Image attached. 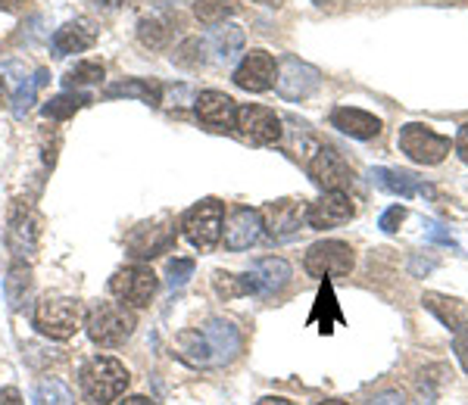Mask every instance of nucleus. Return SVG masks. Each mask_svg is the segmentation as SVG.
Here are the masks:
<instances>
[{
	"mask_svg": "<svg viewBox=\"0 0 468 405\" xmlns=\"http://www.w3.org/2000/svg\"><path fill=\"white\" fill-rule=\"evenodd\" d=\"M244 349V337L229 318H207L176 337V356L191 369H225Z\"/></svg>",
	"mask_w": 468,
	"mask_h": 405,
	"instance_id": "f257e3e1",
	"label": "nucleus"
},
{
	"mask_svg": "<svg viewBox=\"0 0 468 405\" xmlns=\"http://www.w3.org/2000/svg\"><path fill=\"white\" fill-rule=\"evenodd\" d=\"M128 369L112 356H94L81 365L79 371V387L85 393L88 402L94 405H110L128 389Z\"/></svg>",
	"mask_w": 468,
	"mask_h": 405,
	"instance_id": "f03ea898",
	"label": "nucleus"
},
{
	"mask_svg": "<svg viewBox=\"0 0 468 405\" xmlns=\"http://www.w3.org/2000/svg\"><path fill=\"white\" fill-rule=\"evenodd\" d=\"M85 331L97 347H122L134 331V312L122 303H94L85 315Z\"/></svg>",
	"mask_w": 468,
	"mask_h": 405,
	"instance_id": "7ed1b4c3",
	"label": "nucleus"
},
{
	"mask_svg": "<svg viewBox=\"0 0 468 405\" xmlns=\"http://www.w3.org/2000/svg\"><path fill=\"white\" fill-rule=\"evenodd\" d=\"M32 321L50 340H69L81 327V303L72 296H48L35 306Z\"/></svg>",
	"mask_w": 468,
	"mask_h": 405,
	"instance_id": "20e7f679",
	"label": "nucleus"
},
{
	"mask_svg": "<svg viewBox=\"0 0 468 405\" xmlns=\"http://www.w3.org/2000/svg\"><path fill=\"white\" fill-rule=\"evenodd\" d=\"M222 222H225V206L213 197L194 202L181 219V231L191 240V246H197L200 253H209L222 240Z\"/></svg>",
	"mask_w": 468,
	"mask_h": 405,
	"instance_id": "39448f33",
	"label": "nucleus"
},
{
	"mask_svg": "<svg viewBox=\"0 0 468 405\" xmlns=\"http://www.w3.org/2000/svg\"><path fill=\"white\" fill-rule=\"evenodd\" d=\"M397 147L419 166H437L450 156V138L421 122H406L397 134Z\"/></svg>",
	"mask_w": 468,
	"mask_h": 405,
	"instance_id": "423d86ee",
	"label": "nucleus"
},
{
	"mask_svg": "<svg viewBox=\"0 0 468 405\" xmlns=\"http://www.w3.org/2000/svg\"><path fill=\"white\" fill-rule=\"evenodd\" d=\"M353 246L344 240H319V244L309 246L303 268L309 277H319V281H331V277H344L353 272Z\"/></svg>",
	"mask_w": 468,
	"mask_h": 405,
	"instance_id": "0eeeda50",
	"label": "nucleus"
},
{
	"mask_svg": "<svg viewBox=\"0 0 468 405\" xmlns=\"http://www.w3.org/2000/svg\"><path fill=\"white\" fill-rule=\"evenodd\" d=\"M160 290V277L154 275V268L147 265H125L110 277V294L119 296L122 303L134 306V309H144L150 299Z\"/></svg>",
	"mask_w": 468,
	"mask_h": 405,
	"instance_id": "6e6552de",
	"label": "nucleus"
},
{
	"mask_svg": "<svg viewBox=\"0 0 468 405\" xmlns=\"http://www.w3.org/2000/svg\"><path fill=\"white\" fill-rule=\"evenodd\" d=\"M234 129L244 140H250L256 147H271L282 140V116L275 109L262 107V103H247V107L238 109V119H234Z\"/></svg>",
	"mask_w": 468,
	"mask_h": 405,
	"instance_id": "1a4fd4ad",
	"label": "nucleus"
},
{
	"mask_svg": "<svg viewBox=\"0 0 468 405\" xmlns=\"http://www.w3.org/2000/svg\"><path fill=\"white\" fill-rule=\"evenodd\" d=\"M128 256L134 259H156L163 253H169L176 246V224H172L169 215H160L154 222H144L128 234L125 240Z\"/></svg>",
	"mask_w": 468,
	"mask_h": 405,
	"instance_id": "9d476101",
	"label": "nucleus"
},
{
	"mask_svg": "<svg viewBox=\"0 0 468 405\" xmlns=\"http://www.w3.org/2000/svg\"><path fill=\"white\" fill-rule=\"evenodd\" d=\"M322 85V72L315 66L303 63L300 57H282L275 72V91L284 100H306Z\"/></svg>",
	"mask_w": 468,
	"mask_h": 405,
	"instance_id": "9b49d317",
	"label": "nucleus"
},
{
	"mask_svg": "<svg viewBox=\"0 0 468 405\" xmlns=\"http://www.w3.org/2000/svg\"><path fill=\"white\" fill-rule=\"evenodd\" d=\"M37 237H41V219L28 202H13L10 222H6V246L13 256L32 259L37 253Z\"/></svg>",
	"mask_w": 468,
	"mask_h": 405,
	"instance_id": "f8f14e48",
	"label": "nucleus"
},
{
	"mask_svg": "<svg viewBox=\"0 0 468 405\" xmlns=\"http://www.w3.org/2000/svg\"><path fill=\"white\" fill-rule=\"evenodd\" d=\"M306 175L313 184H319L322 191H344L353 182L350 162L337 153L335 147H315L313 160L306 162Z\"/></svg>",
	"mask_w": 468,
	"mask_h": 405,
	"instance_id": "ddd939ff",
	"label": "nucleus"
},
{
	"mask_svg": "<svg viewBox=\"0 0 468 405\" xmlns=\"http://www.w3.org/2000/svg\"><path fill=\"white\" fill-rule=\"evenodd\" d=\"M353 215H356V206H353L350 193H344V191H324L319 200L306 206V224L315 231L346 224Z\"/></svg>",
	"mask_w": 468,
	"mask_h": 405,
	"instance_id": "4468645a",
	"label": "nucleus"
},
{
	"mask_svg": "<svg viewBox=\"0 0 468 405\" xmlns=\"http://www.w3.org/2000/svg\"><path fill=\"white\" fill-rule=\"evenodd\" d=\"M303 222H306V209H303V202H297V200H275L262 209V228H266L269 237L278 240V244L297 237Z\"/></svg>",
	"mask_w": 468,
	"mask_h": 405,
	"instance_id": "2eb2a0df",
	"label": "nucleus"
},
{
	"mask_svg": "<svg viewBox=\"0 0 468 405\" xmlns=\"http://www.w3.org/2000/svg\"><path fill=\"white\" fill-rule=\"evenodd\" d=\"M275 72H278L275 57L266 54V50H250V54L240 59L238 69H234V85L250 94H262L269 88H275Z\"/></svg>",
	"mask_w": 468,
	"mask_h": 405,
	"instance_id": "dca6fc26",
	"label": "nucleus"
},
{
	"mask_svg": "<svg viewBox=\"0 0 468 405\" xmlns=\"http://www.w3.org/2000/svg\"><path fill=\"white\" fill-rule=\"evenodd\" d=\"M368 182H372L378 191L384 193H394V197H434V187L425 182V178L412 175V171H403V169H372L368 171Z\"/></svg>",
	"mask_w": 468,
	"mask_h": 405,
	"instance_id": "f3484780",
	"label": "nucleus"
},
{
	"mask_svg": "<svg viewBox=\"0 0 468 405\" xmlns=\"http://www.w3.org/2000/svg\"><path fill=\"white\" fill-rule=\"evenodd\" d=\"M262 213L260 209H250V206H238L234 213L229 215L225 222V246L231 253H240V250H250L256 240L262 237Z\"/></svg>",
	"mask_w": 468,
	"mask_h": 405,
	"instance_id": "a211bd4d",
	"label": "nucleus"
},
{
	"mask_svg": "<svg viewBox=\"0 0 468 405\" xmlns=\"http://www.w3.org/2000/svg\"><path fill=\"white\" fill-rule=\"evenodd\" d=\"M194 109H197L200 122L216 131L234 129V119H238V103L225 91H203L197 97V103H194Z\"/></svg>",
	"mask_w": 468,
	"mask_h": 405,
	"instance_id": "6ab92c4d",
	"label": "nucleus"
},
{
	"mask_svg": "<svg viewBox=\"0 0 468 405\" xmlns=\"http://www.w3.org/2000/svg\"><path fill=\"white\" fill-rule=\"evenodd\" d=\"M247 277H250L256 296H271L291 281V265L284 259H278V256H266V259L253 262Z\"/></svg>",
	"mask_w": 468,
	"mask_h": 405,
	"instance_id": "aec40b11",
	"label": "nucleus"
},
{
	"mask_svg": "<svg viewBox=\"0 0 468 405\" xmlns=\"http://www.w3.org/2000/svg\"><path fill=\"white\" fill-rule=\"evenodd\" d=\"M331 125L337 131H344L346 138H356V140H372L381 134V119L356 107H337L331 112Z\"/></svg>",
	"mask_w": 468,
	"mask_h": 405,
	"instance_id": "412c9836",
	"label": "nucleus"
},
{
	"mask_svg": "<svg viewBox=\"0 0 468 405\" xmlns=\"http://www.w3.org/2000/svg\"><path fill=\"white\" fill-rule=\"evenodd\" d=\"M97 44V28L88 19H72L54 32V50L59 57L66 54H85Z\"/></svg>",
	"mask_w": 468,
	"mask_h": 405,
	"instance_id": "4be33fe9",
	"label": "nucleus"
},
{
	"mask_svg": "<svg viewBox=\"0 0 468 405\" xmlns=\"http://www.w3.org/2000/svg\"><path fill=\"white\" fill-rule=\"evenodd\" d=\"M306 325L309 327H319L322 337L335 334V325H346V318H344V312H341V303H337L331 281H322L319 296H315V309H313V315H309Z\"/></svg>",
	"mask_w": 468,
	"mask_h": 405,
	"instance_id": "5701e85b",
	"label": "nucleus"
},
{
	"mask_svg": "<svg viewBox=\"0 0 468 405\" xmlns=\"http://www.w3.org/2000/svg\"><path fill=\"white\" fill-rule=\"evenodd\" d=\"M107 97H132V100H141V103H147V107H160L163 85L154 78H125V81L110 85Z\"/></svg>",
	"mask_w": 468,
	"mask_h": 405,
	"instance_id": "b1692460",
	"label": "nucleus"
},
{
	"mask_svg": "<svg viewBox=\"0 0 468 405\" xmlns=\"http://www.w3.org/2000/svg\"><path fill=\"white\" fill-rule=\"evenodd\" d=\"M172 26H176V19L165 16V13H150L138 22V37L141 44L150 50H163L165 44L172 41Z\"/></svg>",
	"mask_w": 468,
	"mask_h": 405,
	"instance_id": "393cba45",
	"label": "nucleus"
},
{
	"mask_svg": "<svg viewBox=\"0 0 468 405\" xmlns=\"http://www.w3.org/2000/svg\"><path fill=\"white\" fill-rule=\"evenodd\" d=\"M421 306H425L428 312H434L437 321H441L443 327H450V331H456V327L465 321V303H459V299H452V296L425 294L421 296Z\"/></svg>",
	"mask_w": 468,
	"mask_h": 405,
	"instance_id": "a878e982",
	"label": "nucleus"
},
{
	"mask_svg": "<svg viewBox=\"0 0 468 405\" xmlns=\"http://www.w3.org/2000/svg\"><path fill=\"white\" fill-rule=\"evenodd\" d=\"M207 47L213 50L218 63H229L234 54H240V50H244V28H238V26L213 28V35L207 37Z\"/></svg>",
	"mask_w": 468,
	"mask_h": 405,
	"instance_id": "bb28decb",
	"label": "nucleus"
},
{
	"mask_svg": "<svg viewBox=\"0 0 468 405\" xmlns=\"http://www.w3.org/2000/svg\"><path fill=\"white\" fill-rule=\"evenodd\" d=\"M28 290H32V268L26 265V262H16V265L6 272V281H4V296H6V306H10L13 312L22 309V303H26Z\"/></svg>",
	"mask_w": 468,
	"mask_h": 405,
	"instance_id": "cd10ccee",
	"label": "nucleus"
},
{
	"mask_svg": "<svg viewBox=\"0 0 468 405\" xmlns=\"http://www.w3.org/2000/svg\"><path fill=\"white\" fill-rule=\"evenodd\" d=\"M50 81V72L48 69H35L32 72V78H26L19 85V91H16V97H13V116L16 119H26V112L35 107V100H37V94H41V88L48 85Z\"/></svg>",
	"mask_w": 468,
	"mask_h": 405,
	"instance_id": "c85d7f7f",
	"label": "nucleus"
},
{
	"mask_svg": "<svg viewBox=\"0 0 468 405\" xmlns=\"http://www.w3.org/2000/svg\"><path fill=\"white\" fill-rule=\"evenodd\" d=\"M35 405H75V393L59 378H41L32 393Z\"/></svg>",
	"mask_w": 468,
	"mask_h": 405,
	"instance_id": "c756f323",
	"label": "nucleus"
},
{
	"mask_svg": "<svg viewBox=\"0 0 468 405\" xmlns=\"http://www.w3.org/2000/svg\"><path fill=\"white\" fill-rule=\"evenodd\" d=\"M88 103H90V97H88V94L66 91V94L50 97V100L41 107V112H44V116H48V119H54V122H63V119H72L79 109H85Z\"/></svg>",
	"mask_w": 468,
	"mask_h": 405,
	"instance_id": "7c9ffc66",
	"label": "nucleus"
},
{
	"mask_svg": "<svg viewBox=\"0 0 468 405\" xmlns=\"http://www.w3.org/2000/svg\"><path fill=\"white\" fill-rule=\"evenodd\" d=\"M238 10H240L238 0H197V4H194V16H197L203 26H222V22L234 16Z\"/></svg>",
	"mask_w": 468,
	"mask_h": 405,
	"instance_id": "2f4dec72",
	"label": "nucleus"
},
{
	"mask_svg": "<svg viewBox=\"0 0 468 405\" xmlns=\"http://www.w3.org/2000/svg\"><path fill=\"white\" fill-rule=\"evenodd\" d=\"M103 75H107V69H103L101 59H81V63H75L69 72H66L63 85L69 88H88V85H97V81H103Z\"/></svg>",
	"mask_w": 468,
	"mask_h": 405,
	"instance_id": "473e14b6",
	"label": "nucleus"
},
{
	"mask_svg": "<svg viewBox=\"0 0 468 405\" xmlns=\"http://www.w3.org/2000/svg\"><path fill=\"white\" fill-rule=\"evenodd\" d=\"M213 287L218 296L234 299V296H247L253 294V284L247 275H229V272H216L213 275Z\"/></svg>",
	"mask_w": 468,
	"mask_h": 405,
	"instance_id": "72a5a7b5",
	"label": "nucleus"
},
{
	"mask_svg": "<svg viewBox=\"0 0 468 405\" xmlns=\"http://www.w3.org/2000/svg\"><path fill=\"white\" fill-rule=\"evenodd\" d=\"M203 50H207V41H200V37H187V41L176 50V57H172V59H176L178 66H191V69H194V66L207 63Z\"/></svg>",
	"mask_w": 468,
	"mask_h": 405,
	"instance_id": "f704fd0d",
	"label": "nucleus"
},
{
	"mask_svg": "<svg viewBox=\"0 0 468 405\" xmlns=\"http://www.w3.org/2000/svg\"><path fill=\"white\" fill-rule=\"evenodd\" d=\"M406 215H410V213H406V206H399V202H397V206H390V209H384V213H381L378 228L384 231V234H397L399 224L406 222Z\"/></svg>",
	"mask_w": 468,
	"mask_h": 405,
	"instance_id": "c9c22d12",
	"label": "nucleus"
},
{
	"mask_svg": "<svg viewBox=\"0 0 468 405\" xmlns=\"http://www.w3.org/2000/svg\"><path fill=\"white\" fill-rule=\"evenodd\" d=\"M194 275V259H172L169 262V287H185Z\"/></svg>",
	"mask_w": 468,
	"mask_h": 405,
	"instance_id": "e433bc0d",
	"label": "nucleus"
},
{
	"mask_svg": "<svg viewBox=\"0 0 468 405\" xmlns=\"http://www.w3.org/2000/svg\"><path fill=\"white\" fill-rule=\"evenodd\" d=\"M452 334H456L452 337V352H456L459 365H463V371L468 374V321H463Z\"/></svg>",
	"mask_w": 468,
	"mask_h": 405,
	"instance_id": "4c0bfd02",
	"label": "nucleus"
},
{
	"mask_svg": "<svg viewBox=\"0 0 468 405\" xmlns=\"http://www.w3.org/2000/svg\"><path fill=\"white\" fill-rule=\"evenodd\" d=\"M425 237L431 240V244H441V246H456V240H452V234L443 224H437V222H428L425 224Z\"/></svg>",
	"mask_w": 468,
	"mask_h": 405,
	"instance_id": "58836bf2",
	"label": "nucleus"
},
{
	"mask_svg": "<svg viewBox=\"0 0 468 405\" xmlns=\"http://www.w3.org/2000/svg\"><path fill=\"white\" fill-rule=\"evenodd\" d=\"M366 405H406V402H403V396H399L397 389H384V393L372 396Z\"/></svg>",
	"mask_w": 468,
	"mask_h": 405,
	"instance_id": "ea45409f",
	"label": "nucleus"
},
{
	"mask_svg": "<svg viewBox=\"0 0 468 405\" xmlns=\"http://www.w3.org/2000/svg\"><path fill=\"white\" fill-rule=\"evenodd\" d=\"M456 153H459V160H463L465 166H468V122L456 134Z\"/></svg>",
	"mask_w": 468,
	"mask_h": 405,
	"instance_id": "a19ab883",
	"label": "nucleus"
},
{
	"mask_svg": "<svg viewBox=\"0 0 468 405\" xmlns=\"http://www.w3.org/2000/svg\"><path fill=\"white\" fill-rule=\"evenodd\" d=\"M0 405H22V396H19V389H13V387L0 389Z\"/></svg>",
	"mask_w": 468,
	"mask_h": 405,
	"instance_id": "79ce46f5",
	"label": "nucleus"
},
{
	"mask_svg": "<svg viewBox=\"0 0 468 405\" xmlns=\"http://www.w3.org/2000/svg\"><path fill=\"white\" fill-rule=\"evenodd\" d=\"M22 0H0V13H19Z\"/></svg>",
	"mask_w": 468,
	"mask_h": 405,
	"instance_id": "37998d69",
	"label": "nucleus"
},
{
	"mask_svg": "<svg viewBox=\"0 0 468 405\" xmlns=\"http://www.w3.org/2000/svg\"><path fill=\"white\" fill-rule=\"evenodd\" d=\"M256 405H297V402L284 400V396H266V400H260Z\"/></svg>",
	"mask_w": 468,
	"mask_h": 405,
	"instance_id": "c03bdc74",
	"label": "nucleus"
},
{
	"mask_svg": "<svg viewBox=\"0 0 468 405\" xmlns=\"http://www.w3.org/2000/svg\"><path fill=\"white\" fill-rule=\"evenodd\" d=\"M119 405H154V402H150L147 396H125V400L119 402Z\"/></svg>",
	"mask_w": 468,
	"mask_h": 405,
	"instance_id": "a18cd8bd",
	"label": "nucleus"
},
{
	"mask_svg": "<svg viewBox=\"0 0 468 405\" xmlns=\"http://www.w3.org/2000/svg\"><path fill=\"white\" fill-rule=\"evenodd\" d=\"M10 103V97H6V85H4V78H0V109Z\"/></svg>",
	"mask_w": 468,
	"mask_h": 405,
	"instance_id": "49530a36",
	"label": "nucleus"
},
{
	"mask_svg": "<svg viewBox=\"0 0 468 405\" xmlns=\"http://www.w3.org/2000/svg\"><path fill=\"white\" fill-rule=\"evenodd\" d=\"M253 4H262V6H282L284 0H253Z\"/></svg>",
	"mask_w": 468,
	"mask_h": 405,
	"instance_id": "de8ad7c7",
	"label": "nucleus"
},
{
	"mask_svg": "<svg viewBox=\"0 0 468 405\" xmlns=\"http://www.w3.org/2000/svg\"><path fill=\"white\" fill-rule=\"evenodd\" d=\"M319 405H346V402H341V400H324V402H319Z\"/></svg>",
	"mask_w": 468,
	"mask_h": 405,
	"instance_id": "09e8293b",
	"label": "nucleus"
},
{
	"mask_svg": "<svg viewBox=\"0 0 468 405\" xmlns=\"http://www.w3.org/2000/svg\"><path fill=\"white\" fill-rule=\"evenodd\" d=\"M313 4H319V6H324V4H328V0H313Z\"/></svg>",
	"mask_w": 468,
	"mask_h": 405,
	"instance_id": "8fccbe9b",
	"label": "nucleus"
}]
</instances>
